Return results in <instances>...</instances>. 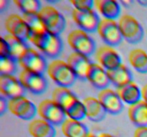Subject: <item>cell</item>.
<instances>
[{"mask_svg": "<svg viewBox=\"0 0 147 137\" xmlns=\"http://www.w3.org/2000/svg\"><path fill=\"white\" fill-rule=\"evenodd\" d=\"M110 81L116 88H120L133 81L131 72L126 66L121 64L120 66L111 70H107Z\"/></svg>", "mask_w": 147, "mask_h": 137, "instance_id": "21", "label": "cell"}, {"mask_svg": "<svg viewBox=\"0 0 147 137\" xmlns=\"http://www.w3.org/2000/svg\"><path fill=\"white\" fill-rule=\"evenodd\" d=\"M52 99L65 111L76 102L78 98L68 88L58 86L53 90Z\"/></svg>", "mask_w": 147, "mask_h": 137, "instance_id": "23", "label": "cell"}, {"mask_svg": "<svg viewBox=\"0 0 147 137\" xmlns=\"http://www.w3.org/2000/svg\"><path fill=\"white\" fill-rule=\"evenodd\" d=\"M67 63L73 70L78 78L82 81L87 80L88 72L93 64L88 57L74 51L68 56Z\"/></svg>", "mask_w": 147, "mask_h": 137, "instance_id": "16", "label": "cell"}, {"mask_svg": "<svg viewBox=\"0 0 147 137\" xmlns=\"http://www.w3.org/2000/svg\"><path fill=\"white\" fill-rule=\"evenodd\" d=\"M100 101L107 113L112 115H118L123 109V102L119 97L117 92L111 88L100 90L98 95Z\"/></svg>", "mask_w": 147, "mask_h": 137, "instance_id": "14", "label": "cell"}, {"mask_svg": "<svg viewBox=\"0 0 147 137\" xmlns=\"http://www.w3.org/2000/svg\"><path fill=\"white\" fill-rule=\"evenodd\" d=\"M18 64L24 70L40 74H44L48 67L45 57L38 51L30 47H29L24 55L19 60Z\"/></svg>", "mask_w": 147, "mask_h": 137, "instance_id": "9", "label": "cell"}, {"mask_svg": "<svg viewBox=\"0 0 147 137\" xmlns=\"http://www.w3.org/2000/svg\"><path fill=\"white\" fill-rule=\"evenodd\" d=\"M97 137H115L114 136L111 135L110 134H108V133H101V134H98L97 136Z\"/></svg>", "mask_w": 147, "mask_h": 137, "instance_id": "38", "label": "cell"}, {"mask_svg": "<svg viewBox=\"0 0 147 137\" xmlns=\"http://www.w3.org/2000/svg\"><path fill=\"white\" fill-rule=\"evenodd\" d=\"M116 92L122 101L129 106L138 102L142 100V89H140L139 86L134 81L120 88H117Z\"/></svg>", "mask_w": 147, "mask_h": 137, "instance_id": "22", "label": "cell"}, {"mask_svg": "<svg viewBox=\"0 0 147 137\" xmlns=\"http://www.w3.org/2000/svg\"><path fill=\"white\" fill-rule=\"evenodd\" d=\"M37 113L42 119L53 126H61L66 118L65 111L53 99H45L39 104Z\"/></svg>", "mask_w": 147, "mask_h": 137, "instance_id": "6", "label": "cell"}, {"mask_svg": "<svg viewBox=\"0 0 147 137\" xmlns=\"http://www.w3.org/2000/svg\"><path fill=\"white\" fill-rule=\"evenodd\" d=\"M87 80L95 88L100 90L107 88L111 83L107 70L100 64L93 63L88 72Z\"/></svg>", "mask_w": 147, "mask_h": 137, "instance_id": "17", "label": "cell"}, {"mask_svg": "<svg viewBox=\"0 0 147 137\" xmlns=\"http://www.w3.org/2000/svg\"><path fill=\"white\" fill-rule=\"evenodd\" d=\"M86 137H97V136H96L94 134H93V133H89Z\"/></svg>", "mask_w": 147, "mask_h": 137, "instance_id": "41", "label": "cell"}, {"mask_svg": "<svg viewBox=\"0 0 147 137\" xmlns=\"http://www.w3.org/2000/svg\"><path fill=\"white\" fill-rule=\"evenodd\" d=\"M8 110L17 118L24 121L33 120L37 112V108L25 96L8 100Z\"/></svg>", "mask_w": 147, "mask_h": 137, "instance_id": "8", "label": "cell"}, {"mask_svg": "<svg viewBox=\"0 0 147 137\" xmlns=\"http://www.w3.org/2000/svg\"><path fill=\"white\" fill-rule=\"evenodd\" d=\"M38 14L47 31L59 36L64 31L66 26L65 19L57 9L52 6H45L42 7Z\"/></svg>", "mask_w": 147, "mask_h": 137, "instance_id": "5", "label": "cell"}, {"mask_svg": "<svg viewBox=\"0 0 147 137\" xmlns=\"http://www.w3.org/2000/svg\"><path fill=\"white\" fill-rule=\"evenodd\" d=\"M97 31L102 39L108 46L116 47L123 41V38L119 24L115 20L103 18L100 20Z\"/></svg>", "mask_w": 147, "mask_h": 137, "instance_id": "7", "label": "cell"}, {"mask_svg": "<svg viewBox=\"0 0 147 137\" xmlns=\"http://www.w3.org/2000/svg\"><path fill=\"white\" fill-rule=\"evenodd\" d=\"M128 114L136 127L147 126V103L143 99L129 106Z\"/></svg>", "mask_w": 147, "mask_h": 137, "instance_id": "20", "label": "cell"}, {"mask_svg": "<svg viewBox=\"0 0 147 137\" xmlns=\"http://www.w3.org/2000/svg\"><path fill=\"white\" fill-rule=\"evenodd\" d=\"M67 42L75 52L89 57L96 51L94 40L83 30L75 29L67 35Z\"/></svg>", "mask_w": 147, "mask_h": 137, "instance_id": "3", "label": "cell"}, {"mask_svg": "<svg viewBox=\"0 0 147 137\" xmlns=\"http://www.w3.org/2000/svg\"><path fill=\"white\" fill-rule=\"evenodd\" d=\"M9 48L7 41L4 39V37H1V41H0V56H9ZM10 57V56H9Z\"/></svg>", "mask_w": 147, "mask_h": 137, "instance_id": "33", "label": "cell"}, {"mask_svg": "<svg viewBox=\"0 0 147 137\" xmlns=\"http://www.w3.org/2000/svg\"><path fill=\"white\" fill-rule=\"evenodd\" d=\"M4 39L9 45L10 52L9 56L11 58L14 59L17 62H18L19 60L28 49L29 47L26 44L25 41H23L22 40L11 34L5 35Z\"/></svg>", "mask_w": 147, "mask_h": 137, "instance_id": "26", "label": "cell"}, {"mask_svg": "<svg viewBox=\"0 0 147 137\" xmlns=\"http://www.w3.org/2000/svg\"><path fill=\"white\" fill-rule=\"evenodd\" d=\"M70 3L74 6L75 9L81 11L90 10L94 6V1L92 0H72Z\"/></svg>", "mask_w": 147, "mask_h": 137, "instance_id": "32", "label": "cell"}, {"mask_svg": "<svg viewBox=\"0 0 147 137\" xmlns=\"http://www.w3.org/2000/svg\"><path fill=\"white\" fill-rule=\"evenodd\" d=\"M134 137H147V126L136 127Z\"/></svg>", "mask_w": 147, "mask_h": 137, "instance_id": "35", "label": "cell"}, {"mask_svg": "<svg viewBox=\"0 0 147 137\" xmlns=\"http://www.w3.org/2000/svg\"><path fill=\"white\" fill-rule=\"evenodd\" d=\"M8 5L9 1H7V0H1L0 1V11H1V12H3L7 8Z\"/></svg>", "mask_w": 147, "mask_h": 137, "instance_id": "36", "label": "cell"}, {"mask_svg": "<svg viewBox=\"0 0 147 137\" xmlns=\"http://www.w3.org/2000/svg\"><path fill=\"white\" fill-rule=\"evenodd\" d=\"M94 6L104 19L115 20L121 14V7L115 0H96Z\"/></svg>", "mask_w": 147, "mask_h": 137, "instance_id": "25", "label": "cell"}, {"mask_svg": "<svg viewBox=\"0 0 147 137\" xmlns=\"http://www.w3.org/2000/svg\"><path fill=\"white\" fill-rule=\"evenodd\" d=\"M29 134L32 137H55L54 126L42 118L32 120L28 125Z\"/></svg>", "mask_w": 147, "mask_h": 137, "instance_id": "19", "label": "cell"}, {"mask_svg": "<svg viewBox=\"0 0 147 137\" xmlns=\"http://www.w3.org/2000/svg\"><path fill=\"white\" fill-rule=\"evenodd\" d=\"M17 63L9 56H0V75L14 76L17 70Z\"/></svg>", "mask_w": 147, "mask_h": 137, "instance_id": "30", "label": "cell"}, {"mask_svg": "<svg viewBox=\"0 0 147 137\" xmlns=\"http://www.w3.org/2000/svg\"><path fill=\"white\" fill-rule=\"evenodd\" d=\"M65 114L69 118L80 121L86 117V110L84 104L78 99L66 110Z\"/></svg>", "mask_w": 147, "mask_h": 137, "instance_id": "31", "label": "cell"}, {"mask_svg": "<svg viewBox=\"0 0 147 137\" xmlns=\"http://www.w3.org/2000/svg\"><path fill=\"white\" fill-rule=\"evenodd\" d=\"M0 91L1 96L9 99L24 96L26 94V89L20 80L9 75H0Z\"/></svg>", "mask_w": 147, "mask_h": 137, "instance_id": "13", "label": "cell"}, {"mask_svg": "<svg viewBox=\"0 0 147 137\" xmlns=\"http://www.w3.org/2000/svg\"><path fill=\"white\" fill-rule=\"evenodd\" d=\"M72 17L73 21L80 29L87 33H93L97 31L101 20L97 13L93 9L81 11L74 9L72 12Z\"/></svg>", "mask_w": 147, "mask_h": 137, "instance_id": "11", "label": "cell"}, {"mask_svg": "<svg viewBox=\"0 0 147 137\" xmlns=\"http://www.w3.org/2000/svg\"><path fill=\"white\" fill-rule=\"evenodd\" d=\"M5 27L9 34L26 41L30 40L32 32L22 17L13 14L7 17L5 20Z\"/></svg>", "mask_w": 147, "mask_h": 137, "instance_id": "12", "label": "cell"}, {"mask_svg": "<svg viewBox=\"0 0 147 137\" xmlns=\"http://www.w3.org/2000/svg\"><path fill=\"white\" fill-rule=\"evenodd\" d=\"M30 41L50 59L57 58L63 51V44L61 39L49 31L39 35H32Z\"/></svg>", "mask_w": 147, "mask_h": 137, "instance_id": "2", "label": "cell"}, {"mask_svg": "<svg viewBox=\"0 0 147 137\" xmlns=\"http://www.w3.org/2000/svg\"><path fill=\"white\" fill-rule=\"evenodd\" d=\"M123 38L130 44H138L142 40L144 34V29L139 21L130 14H124L118 22Z\"/></svg>", "mask_w": 147, "mask_h": 137, "instance_id": "4", "label": "cell"}, {"mask_svg": "<svg viewBox=\"0 0 147 137\" xmlns=\"http://www.w3.org/2000/svg\"><path fill=\"white\" fill-rule=\"evenodd\" d=\"M19 80L26 90L33 94L40 95L47 89L48 82L43 74L24 70L19 75Z\"/></svg>", "mask_w": 147, "mask_h": 137, "instance_id": "10", "label": "cell"}, {"mask_svg": "<svg viewBox=\"0 0 147 137\" xmlns=\"http://www.w3.org/2000/svg\"><path fill=\"white\" fill-rule=\"evenodd\" d=\"M86 110V117L93 122H100L106 117L107 111L98 98L89 96L83 101Z\"/></svg>", "mask_w": 147, "mask_h": 137, "instance_id": "18", "label": "cell"}, {"mask_svg": "<svg viewBox=\"0 0 147 137\" xmlns=\"http://www.w3.org/2000/svg\"><path fill=\"white\" fill-rule=\"evenodd\" d=\"M142 98L144 101L147 103V84H145L142 88Z\"/></svg>", "mask_w": 147, "mask_h": 137, "instance_id": "37", "label": "cell"}, {"mask_svg": "<svg viewBox=\"0 0 147 137\" xmlns=\"http://www.w3.org/2000/svg\"><path fill=\"white\" fill-rule=\"evenodd\" d=\"M129 61L136 71L147 73V53L142 49H134L129 54Z\"/></svg>", "mask_w": 147, "mask_h": 137, "instance_id": "27", "label": "cell"}, {"mask_svg": "<svg viewBox=\"0 0 147 137\" xmlns=\"http://www.w3.org/2000/svg\"><path fill=\"white\" fill-rule=\"evenodd\" d=\"M61 130L65 137H86L88 128L81 121L67 118L61 125Z\"/></svg>", "mask_w": 147, "mask_h": 137, "instance_id": "24", "label": "cell"}, {"mask_svg": "<svg viewBox=\"0 0 147 137\" xmlns=\"http://www.w3.org/2000/svg\"><path fill=\"white\" fill-rule=\"evenodd\" d=\"M139 3L142 4V6H146L147 7V1H139Z\"/></svg>", "mask_w": 147, "mask_h": 137, "instance_id": "39", "label": "cell"}, {"mask_svg": "<svg viewBox=\"0 0 147 137\" xmlns=\"http://www.w3.org/2000/svg\"><path fill=\"white\" fill-rule=\"evenodd\" d=\"M7 109H8V101L7 98L1 96H0V114L1 116L4 115Z\"/></svg>", "mask_w": 147, "mask_h": 137, "instance_id": "34", "label": "cell"}, {"mask_svg": "<svg viewBox=\"0 0 147 137\" xmlns=\"http://www.w3.org/2000/svg\"><path fill=\"white\" fill-rule=\"evenodd\" d=\"M14 4L23 14H38L41 10V3L38 0H14Z\"/></svg>", "mask_w": 147, "mask_h": 137, "instance_id": "29", "label": "cell"}, {"mask_svg": "<svg viewBox=\"0 0 147 137\" xmlns=\"http://www.w3.org/2000/svg\"><path fill=\"white\" fill-rule=\"evenodd\" d=\"M47 72L50 78L61 87L69 88L72 86L78 78L69 64L60 59L52 61L48 64Z\"/></svg>", "mask_w": 147, "mask_h": 137, "instance_id": "1", "label": "cell"}, {"mask_svg": "<svg viewBox=\"0 0 147 137\" xmlns=\"http://www.w3.org/2000/svg\"><path fill=\"white\" fill-rule=\"evenodd\" d=\"M96 58L99 64L106 70H111L120 66L121 59L119 53L110 46L100 47L96 51Z\"/></svg>", "mask_w": 147, "mask_h": 137, "instance_id": "15", "label": "cell"}, {"mask_svg": "<svg viewBox=\"0 0 147 137\" xmlns=\"http://www.w3.org/2000/svg\"><path fill=\"white\" fill-rule=\"evenodd\" d=\"M122 3H123V4H124L125 5H126H126H127V7H129V5H130V4H131V3H132V1H122Z\"/></svg>", "mask_w": 147, "mask_h": 137, "instance_id": "40", "label": "cell"}, {"mask_svg": "<svg viewBox=\"0 0 147 137\" xmlns=\"http://www.w3.org/2000/svg\"><path fill=\"white\" fill-rule=\"evenodd\" d=\"M22 18L28 25L32 35H39L46 32L47 29L38 14H23Z\"/></svg>", "mask_w": 147, "mask_h": 137, "instance_id": "28", "label": "cell"}]
</instances>
